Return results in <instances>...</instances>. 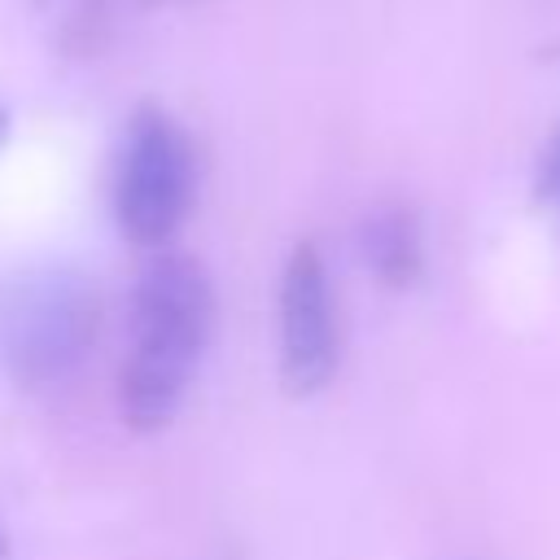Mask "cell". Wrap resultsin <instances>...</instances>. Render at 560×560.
Here are the masks:
<instances>
[{
    "label": "cell",
    "mask_w": 560,
    "mask_h": 560,
    "mask_svg": "<svg viewBox=\"0 0 560 560\" xmlns=\"http://www.w3.org/2000/svg\"><path fill=\"white\" fill-rule=\"evenodd\" d=\"M4 127H9V118H4V109H0V140H4Z\"/></svg>",
    "instance_id": "8"
},
{
    "label": "cell",
    "mask_w": 560,
    "mask_h": 560,
    "mask_svg": "<svg viewBox=\"0 0 560 560\" xmlns=\"http://www.w3.org/2000/svg\"><path fill=\"white\" fill-rule=\"evenodd\" d=\"M214 319V289L188 254H158L131 293L118 407L136 433L166 429L188 398Z\"/></svg>",
    "instance_id": "1"
},
{
    "label": "cell",
    "mask_w": 560,
    "mask_h": 560,
    "mask_svg": "<svg viewBox=\"0 0 560 560\" xmlns=\"http://www.w3.org/2000/svg\"><path fill=\"white\" fill-rule=\"evenodd\" d=\"M280 376L293 394H319L341 363V324L328 262L315 241H298L280 271Z\"/></svg>",
    "instance_id": "4"
},
{
    "label": "cell",
    "mask_w": 560,
    "mask_h": 560,
    "mask_svg": "<svg viewBox=\"0 0 560 560\" xmlns=\"http://www.w3.org/2000/svg\"><path fill=\"white\" fill-rule=\"evenodd\" d=\"M0 560H4V525H0Z\"/></svg>",
    "instance_id": "9"
},
{
    "label": "cell",
    "mask_w": 560,
    "mask_h": 560,
    "mask_svg": "<svg viewBox=\"0 0 560 560\" xmlns=\"http://www.w3.org/2000/svg\"><path fill=\"white\" fill-rule=\"evenodd\" d=\"M44 9L57 22L66 48H83V44H92L101 35L105 0H44Z\"/></svg>",
    "instance_id": "6"
},
{
    "label": "cell",
    "mask_w": 560,
    "mask_h": 560,
    "mask_svg": "<svg viewBox=\"0 0 560 560\" xmlns=\"http://www.w3.org/2000/svg\"><path fill=\"white\" fill-rule=\"evenodd\" d=\"M197 197V153L184 127L158 109H140L127 127L114 214L131 245H162L179 232Z\"/></svg>",
    "instance_id": "3"
},
{
    "label": "cell",
    "mask_w": 560,
    "mask_h": 560,
    "mask_svg": "<svg viewBox=\"0 0 560 560\" xmlns=\"http://www.w3.org/2000/svg\"><path fill=\"white\" fill-rule=\"evenodd\" d=\"M363 262L385 289H411L424 271V236L407 206H381L363 223Z\"/></svg>",
    "instance_id": "5"
},
{
    "label": "cell",
    "mask_w": 560,
    "mask_h": 560,
    "mask_svg": "<svg viewBox=\"0 0 560 560\" xmlns=\"http://www.w3.org/2000/svg\"><path fill=\"white\" fill-rule=\"evenodd\" d=\"M96 328V289L70 267H31L0 284V372L18 389H48L79 372Z\"/></svg>",
    "instance_id": "2"
},
{
    "label": "cell",
    "mask_w": 560,
    "mask_h": 560,
    "mask_svg": "<svg viewBox=\"0 0 560 560\" xmlns=\"http://www.w3.org/2000/svg\"><path fill=\"white\" fill-rule=\"evenodd\" d=\"M542 192L560 206V136H556V144L547 149V162H542Z\"/></svg>",
    "instance_id": "7"
}]
</instances>
